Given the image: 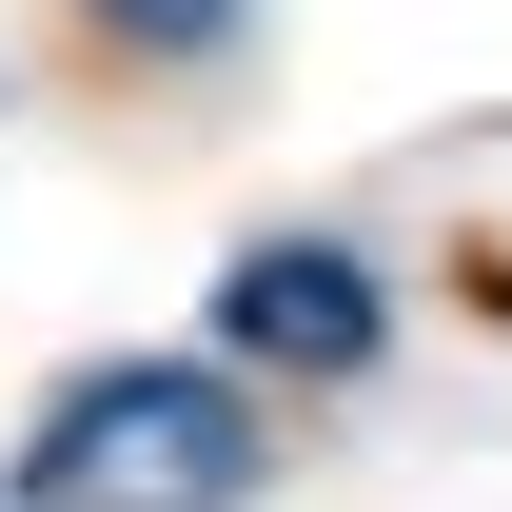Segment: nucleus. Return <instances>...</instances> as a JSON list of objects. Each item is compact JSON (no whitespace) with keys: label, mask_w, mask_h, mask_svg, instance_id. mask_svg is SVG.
I'll list each match as a JSON object with an SVG mask.
<instances>
[{"label":"nucleus","mask_w":512,"mask_h":512,"mask_svg":"<svg viewBox=\"0 0 512 512\" xmlns=\"http://www.w3.org/2000/svg\"><path fill=\"white\" fill-rule=\"evenodd\" d=\"M256 493H276V414L217 355H79L0 453V512H256Z\"/></svg>","instance_id":"f257e3e1"},{"label":"nucleus","mask_w":512,"mask_h":512,"mask_svg":"<svg viewBox=\"0 0 512 512\" xmlns=\"http://www.w3.org/2000/svg\"><path fill=\"white\" fill-rule=\"evenodd\" d=\"M197 355L276 414V394H355L394 375V256L355 217H276V237L217 256V296H197Z\"/></svg>","instance_id":"f03ea898"},{"label":"nucleus","mask_w":512,"mask_h":512,"mask_svg":"<svg viewBox=\"0 0 512 512\" xmlns=\"http://www.w3.org/2000/svg\"><path fill=\"white\" fill-rule=\"evenodd\" d=\"M79 20H99V40H138V60H217L256 0H79Z\"/></svg>","instance_id":"7ed1b4c3"}]
</instances>
